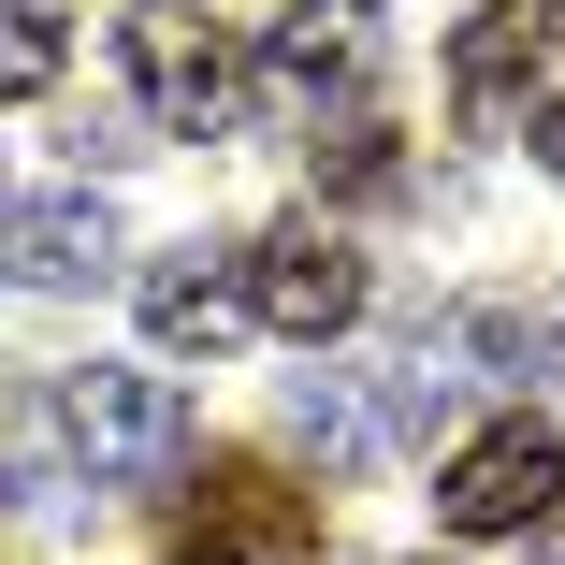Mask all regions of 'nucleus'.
Listing matches in <instances>:
<instances>
[{
	"label": "nucleus",
	"mask_w": 565,
	"mask_h": 565,
	"mask_svg": "<svg viewBox=\"0 0 565 565\" xmlns=\"http://www.w3.org/2000/svg\"><path fill=\"white\" fill-rule=\"evenodd\" d=\"M290 420H305V449H319V465L377 449V406H363V377H305V392H290Z\"/></svg>",
	"instance_id": "obj_11"
},
{
	"label": "nucleus",
	"mask_w": 565,
	"mask_h": 565,
	"mask_svg": "<svg viewBox=\"0 0 565 565\" xmlns=\"http://www.w3.org/2000/svg\"><path fill=\"white\" fill-rule=\"evenodd\" d=\"M536 349H551V363H565V305H551V333H536Z\"/></svg>",
	"instance_id": "obj_13"
},
{
	"label": "nucleus",
	"mask_w": 565,
	"mask_h": 565,
	"mask_svg": "<svg viewBox=\"0 0 565 565\" xmlns=\"http://www.w3.org/2000/svg\"><path fill=\"white\" fill-rule=\"evenodd\" d=\"M146 333L174 363H217L247 333V247H160L146 262Z\"/></svg>",
	"instance_id": "obj_8"
},
{
	"label": "nucleus",
	"mask_w": 565,
	"mask_h": 565,
	"mask_svg": "<svg viewBox=\"0 0 565 565\" xmlns=\"http://www.w3.org/2000/svg\"><path fill=\"white\" fill-rule=\"evenodd\" d=\"M58 435L87 449V479H174L189 465V392L174 377H146V363H73L58 377Z\"/></svg>",
	"instance_id": "obj_3"
},
{
	"label": "nucleus",
	"mask_w": 565,
	"mask_h": 565,
	"mask_svg": "<svg viewBox=\"0 0 565 565\" xmlns=\"http://www.w3.org/2000/svg\"><path fill=\"white\" fill-rule=\"evenodd\" d=\"M420 565H435V551H420Z\"/></svg>",
	"instance_id": "obj_14"
},
{
	"label": "nucleus",
	"mask_w": 565,
	"mask_h": 565,
	"mask_svg": "<svg viewBox=\"0 0 565 565\" xmlns=\"http://www.w3.org/2000/svg\"><path fill=\"white\" fill-rule=\"evenodd\" d=\"M551 30H565V0H479L465 44H449V117H465V131H508L522 87L551 73Z\"/></svg>",
	"instance_id": "obj_6"
},
{
	"label": "nucleus",
	"mask_w": 565,
	"mask_h": 565,
	"mask_svg": "<svg viewBox=\"0 0 565 565\" xmlns=\"http://www.w3.org/2000/svg\"><path fill=\"white\" fill-rule=\"evenodd\" d=\"M363 247L333 233V217H276V233L247 247V319L262 333H290V349H333V333L363 319Z\"/></svg>",
	"instance_id": "obj_5"
},
{
	"label": "nucleus",
	"mask_w": 565,
	"mask_h": 565,
	"mask_svg": "<svg viewBox=\"0 0 565 565\" xmlns=\"http://www.w3.org/2000/svg\"><path fill=\"white\" fill-rule=\"evenodd\" d=\"M536 160H551V174H565V87H551V102H536Z\"/></svg>",
	"instance_id": "obj_12"
},
{
	"label": "nucleus",
	"mask_w": 565,
	"mask_h": 565,
	"mask_svg": "<svg viewBox=\"0 0 565 565\" xmlns=\"http://www.w3.org/2000/svg\"><path fill=\"white\" fill-rule=\"evenodd\" d=\"M0 262H15L30 290H87V276H117V203L102 189H44L0 217Z\"/></svg>",
	"instance_id": "obj_9"
},
{
	"label": "nucleus",
	"mask_w": 565,
	"mask_h": 565,
	"mask_svg": "<svg viewBox=\"0 0 565 565\" xmlns=\"http://www.w3.org/2000/svg\"><path fill=\"white\" fill-rule=\"evenodd\" d=\"M363 73H377V15H363V0H290V15H276V58H262L276 117H319V102H349Z\"/></svg>",
	"instance_id": "obj_7"
},
{
	"label": "nucleus",
	"mask_w": 565,
	"mask_h": 565,
	"mask_svg": "<svg viewBox=\"0 0 565 565\" xmlns=\"http://www.w3.org/2000/svg\"><path fill=\"white\" fill-rule=\"evenodd\" d=\"M290 551H319V493L276 479L262 449H217L174 493V565H290Z\"/></svg>",
	"instance_id": "obj_2"
},
{
	"label": "nucleus",
	"mask_w": 565,
	"mask_h": 565,
	"mask_svg": "<svg viewBox=\"0 0 565 565\" xmlns=\"http://www.w3.org/2000/svg\"><path fill=\"white\" fill-rule=\"evenodd\" d=\"M117 58H131V102L174 131V146H217L247 117V44L203 15V0H131L117 15Z\"/></svg>",
	"instance_id": "obj_1"
},
{
	"label": "nucleus",
	"mask_w": 565,
	"mask_h": 565,
	"mask_svg": "<svg viewBox=\"0 0 565 565\" xmlns=\"http://www.w3.org/2000/svg\"><path fill=\"white\" fill-rule=\"evenodd\" d=\"M73 73V15L58 0H0V102H44Z\"/></svg>",
	"instance_id": "obj_10"
},
{
	"label": "nucleus",
	"mask_w": 565,
	"mask_h": 565,
	"mask_svg": "<svg viewBox=\"0 0 565 565\" xmlns=\"http://www.w3.org/2000/svg\"><path fill=\"white\" fill-rule=\"evenodd\" d=\"M551 508H565V435H551V420H479V435L435 465V522H449V536H522V522H551Z\"/></svg>",
	"instance_id": "obj_4"
}]
</instances>
